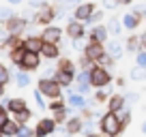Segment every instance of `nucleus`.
I'll list each match as a JSON object with an SVG mask.
<instances>
[{"mask_svg":"<svg viewBox=\"0 0 146 137\" xmlns=\"http://www.w3.org/2000/svg\"><path fill=\"white\" fill-rule=\"evenodd\" d=\"M54 79L62 88H67V86H73V84H75V73H69V71H60V68H56V71H54Z\"/></svg>","mask_w":146,"mask_h":137,"instance_id":"aec40b11","label":"nucleus"},{"mask_svg":"<svg viewBox=\"0 0 146 137\" xmlns=\"http://www.w3.org/2000/svg\"><path fill=\"white\" fill-rule=\"evenodd\" d=\"M28 22H30V19H26V15H13V17H11L9 22H5L2 26H5L11 34H24V30L28 28Z\"/></svg>","mask_w":146,"mask_h":137,"instance_id":"1a4fd4ad","label":"nucleus"},{"mask_svg":"<svg viewBox=\"0 0 146 137\" xmlns=\"http://www.w3.org/2000/svg\"><path fill=\"white\" fill-rule=\"evenodd\" d=\"M32 96H35V101H36V105H39V109H47V96L43 94L41 90H39V88H35V90H32Z\"/></svg>","mask_w":146,"mask_h":137,"instance_id":"2f4dec72","label":"nucleus"},{"mask_svg":"<svg viewBox=\"0 0 146 137\" xmlns=\"http://www.w3.org/2000/svg\"><path fill=\"white\" fill-rule=\"evenodd\" d=\"M52 116H54V120H56L58 124H64V122H67V118L71 116V109H69V107H62V109L52 111Z\"/></svg>","mask_w":146,"mask_h":137,"instance_id":"c85d7f7f","label":"nucleus"},{"mask_svg":"<svg viewBox=\"0 0 146 137\" xmlns=\"http://www.w3.org/2000/svg\"><path fill=\"white\" fill-rule=\"evenodd\" d=\"M88 41H97V43H108L110 41V30L105 24H92L90 30L86 34Z\"/></svg>","mask_w":146,"mask_h":137,"instance_id":"6e6552de","label":"nucleus"},{"mask_svg":"<svg viewBox=\"0 0 146 137\" xmlns=\"http://www.w3.org/2000/svg\"><path fill=\"white\" fill-rule=\"evenodd\" d=\"M75 84H90V68H78Z\"/></svg>","mask_w":146,"mask_h":137,"instance_id":"c756f323","label":"nucleus"},{"mask_svg":"<svg viewBox=\"0 0 146 137\" xmlns=\"http://www.w3.org/2000/svg\"><path fill=\"white\" fill-rule=\"evenodd\" d=\"M129 79H131V82H146V67L135 64V67L129 71Z\"/></svg>","mask_w":146,"mask_h":137,"instance_id":"5701e85b","label":"nucleus"},{"mask_svg":"<svg viewBox=\"0 0 146 137\" xmlns=\"http://www.w3.org/2000/svg\"><path fill=\"white\" fill-rule=\"evenodd\" d=\"M36 88H39L47 99H58V96H62V86H60L54 77H47V75H43V77L39 79Z\"/></svg>","mask_w":146,"mask_h":137,"instance_id":"20e7f679","label":"nucleus"},{"mask_svg":"<svg viewBox=\"0 0 146 137\" xmlns=\"http://www.w3.org/2000/svg\"><path fill=\"white\" fill-rule=\"evenodd\" d=\"M13 118L17 120L19 124H28V120L32 118V111H30V109H28V107H26V109H22V111H19V114H15Z\"/></svg>","mask_w":146,"mask_h":137,"instance_id":"72a5a7b5","label":"nucleus"},{"mask_svg":"<svg viewBox=\"0 0 146 137\" xmlns=\"http://www.w3.org/2000/svg\"><path fill=\"white\" fill-rule=\"evenodd\" d=\"M105 47H108V56H110L112 60H120V58L125 56V49H127V47H125V43L118 41V39H112Z\"/></svg>","mask_w":146,"mask_h":137,"instance_id":"2eb2a0df","label":"nucleus"},{"mask_svg":"<svg viewBox=\"0 0 146 137\" xmlns=\"http://www.w3.org/2000/svg\"><path fill=\"white\" fill-rule=\"evenodd\" d=\"M67 105L71 111H84L88 107V101H86V94H80V92H71L67 96Z\"/></svg>","mask_w":146,"mask_h":137,"instance_id":"4468645a","label":"nucleus"},{"mask_svg":"<svg viewBox=\"0 0 146 137\" xmlns=\"http://www.w3.org/2000/svg\"><path fill=\"white\" fill-rule=\"evenodd\" d=\"M0 82H2V84L11 82V71L7 68V64H2V62H0Z\"/></svg>","mask_w":146,"mask_h":137,"instance_id":"4c0bfd02","label":"nucleus"},{"mask_svg":"<svg viewBox=\"0 0 146 137\" xmlns=\"http://www.w3.org/2000/svg\"><path fill=\"white\" fill-rule=\"evenodd\" d=\"M41 56L45 60H58L60 58V43H47V41H43Z\"/></svg>","mask_w":146,"mask_h":137,"instance_id":"a211bd4d","label":"nucleus"},{"mask_svg":"<svg viewBox=\"0 0 146 137\" xmlns=\"http://www.w3.org/2000/svg\"><path fill=\"white\" fill-rule=\"evenodd\" d=\"M56 128H58V122L54 120V116H45L36 122L35 131H36V137H45V135H54Z\"/></svg>","mask_w":146,"mask_h":137,"instance_id":"0eeeda50","label":"nucleus"},{"mask_svg":"<svg viewBox=\"0 0 146 137\" xmlns=\"http://www.w3.org/2000/svg\"><path fill=\"white\" fill-rule=\"evenodd\" d=\"M15 15V11H13V7L11 5H0V24H5V22H9L11 17Z\"/></svg>","mask_w":146,"mask_h":137,"instance_id":"bb28decb","label":"nucleus"},{"mask_svg":"<svg viewBox=\"0 0 146 137\" xmlns=\"http://www.w3.org/2000/svg\"><path fill=\"white\" fill-rule=\"evenodd\" d=\"M108 92H105V88H97V94H95V101L97 103H105V101H108Z\"/></svg>","mask_w":146,"mask_h":137,"instance_id":"a19ab883","label":"nucleus"},{"mask_svg":"<svg viewBox=\"0 0 146 137\" xmlns=\"http://www.w3.org/2000/svg\"><path fill=\"white\" fill-rule=\"evenodd\" d=\"M36 137V131L35 128H30L28 124H19V131H17V137Z\"/></svg>","mask_w":146,"mask_h":137,"instance_id":"f704fd0d","label":"nucleus"},{"mask_svg":"<svg viewBox=\"0 0 146 137\" xmlns=\"http://www.w3.org/2000/svg\"><path fill=\"white\" fill-rule=\"evenodd\" d=\"M0 137H2V128H0Z\"/></svg>","mask_w":146,"mask_h":137,"instance_id":"603ef678","label":"nucleus"},{"mask_svg":"<svg viewBox=\"0 0 146 137\" xmlns=\"http://www.w3.org/2000/svg\"><path fill=\"white\" fill-rule=\"evenodd\" d=\"M120 22H123V28H125V30L133 32V30H137V28H140L142 17L135 13V11H131V13H125L123 17H120Z\"/></svg>","mask_w":146,"mask_h":137,"instance_id":"dca6fc26","label":"nucleus"},{"mask_svg":"<svg viewBox=\"0 0 146 137\" xmlns=\"http://www.w3.org/2000/svg\"><path fill=\"white\" fill-rule=\"evenodd\" d=\"M108 30H110V37H120V32L125 30V28H123V22H120V19H110Z\"/></svg>","mask_w":146,"mask_h":137,"instance_id":"a878e982","label":"nucleus"},{"mask_svg":"<svg viewBox=\"0 0 146 137\" xmlns=\"http://www.w3.org/2000/svg\"><path fill=\"white\" fill-rule=\"evenodd\" d=\"M144 49H146V41H144Z\"/></svg>","mask_w":146,"mask_h":137,"instance_id":"864d4df0","label":"nucleus"},{"mask_svg":"<svg viewBox=\"0 0 146 137\" xmlns=\"http://www.w3.org/2000/svg\"><path fill=\"white\" fill-rule=\"evenodd\" d=\"M123 107H127V103H125V94H110L108 96V101H105V109L120 111Z\"/></svg>","mask_w":146,"mask_h":137,"instance_id":"6ab92c4d","label":"nucleus"},{"mask_svg":"<svg viewBox=\"0 0 146 137\" xmlns=\"http://www.w3.org/2000/svg\"><path fill=\"white\" fill-rule=\"evenodd\" d=\"M69 2H71V5H80V2H82V0H69Z\"/></svg>","mask_w":146,"mask_h":137,"instance_id":"8fccbe9b","label":"nucleus"},{"mask_svg":"<svg viewBox=\"0 0 146 137\" xmlns=\"http://www.w3.org/2000/svg\"><path fill=\"white\" fill-rule=\"evenodd\" d=\"M24 47H13V49H9V60L15 64V67L19 68V64H22V60H24Z\"/></svg>","mask_w":146,"mask_h":137,"instance_id":"393cba45","label":"nucleus"},{"mask_svg":"<svg viewBox=\"0 0 146 137\" xmlns=\"http://www.w3.org/2000/svg\"><path fill=\"white\" fill-rule=\"evenodd\" d=\"M62 107H69V105H67V99H64V96H58V99H52L50 103H47V109H50V111L62 109Z\"/></svg>","mask_w":146,"mask_h":137,"instance_id":"7c9ffc66","label":"nucleus"},{"mask_svg":"<svg viewBox=\"0 0 146 137\" xmlns=\"http://www.w3.org/2000/svg\"><path fill=\"white\" fill-rule=\"evenodd\" d=\"M97 9V5L95 2H80V5H75V9H73V13H71V17H75V19H80V22H84L86 24L88 19H90V15H92V11Z\"/></svg>","mask_w":146,"mask_h":137,"instance_id":"f8f14e48","label":"nucleus"},{"mask_svg":"<svg viewBox=\"0 0 146 137\" xmlns=\"http://www.w3.org/2000/svg\"><path fill=\"white\" fill-rule=\"evenodd\" d=\"M125 128H123V124H120V120H118V114L116 111H110V109H105V114H101L99 116V133L101 135H120Z\"/></svg>","mask_w":146,"mask_h":137,"instance_id":"f257e3e1","label":"nucleus"},{"mask_svg":"<svg viewBox=\"0 0 146 137\" xmlns=\"http://www.w3.org/2000/svg\"><path fill=\"white\" fill-rule=\"evenodd\" d=\"M127 51H131V54H137V51L144 47V41H142V37L140 34H131V37L127 39Z\"/></svg>","mask_w":146,"mask_h":137,"instance_id":"4be33fe9","label":"nucleus"},{"mask_svg":"<svg viewBox=\"0 0 146 137\" xmlns=\"http://www.w3.org/2000/svg\"><path fill=\"white\" fill-rule=\"evenodd\" d=\"M41 39L43 41H47V43H60V39H62V34H64V30L60 26H54V24H47V26H43L41 28Z\"/></svg>","mask_w":146,"mask_h":137,"instance_id":"9b49d317","label":"nucleus"},{"mask_svg":"<svg viewBox=\"0 0 146 137\" xmlns=\"http://www.w3.org/2000/svg\"><path fill=\"white\" fill-rule=\"evenodd\" d=\"M52 5H56V7H60V5H67L69 0H50ZM69 5H71V2H69Z\"/></svg>","mask_w":146,"mask_h":137,"instance_id":"a18cd8bd","label":"nucleus"},{"mask_svg":"<svg viewBox=\"0 0 146 137\" xmlns=\"http://www.w3.org/2000/svg\"><path fill=\"white\" fill-rule=\"evenodd\" d=\"M60 71H69V73H78V67H75V62H73L71 58H64V56H60L58 58V67Z\"/></svg>","mask_w":146,"mask_h":137,"instance_id":"b1692460","label":"nucleus"},{"mask_svg":"<svg viewBox=\"0 0 146 137\" xmlns=\"http://www.w3.org/2000/svg\"><path fill=\"white\" fill-rule=\"evenodd\" d=\"M45 5H50V0H28V7H30L32 11L41 9V7H45Z\"/></svg>","mask_w":146,"mask_h":137,"instance_id":"ea45409f","label":"nucleus"},{"mask_svg":"<svg viewBox=\"0 0 146 137\" xmlns=\"http://www.w3.org/2000/svg\"><path fill=\"white\" fill-rule=\"evenodd\" d=\"M2 105L9 109L11 116L19 114L22 109H26V107H28V105H26V99H22V96H11V99H9V96H7V99L2 96Z\"/></svg>","mask_w":146,"mask_h":137,"instance_id":"ddd939ff","label":"nucleus"},{"mask_svg":"<svg viewBox=\"0 0 146 137\" xmlns=\"http://www.w3.org/2000/svg\"><path fill=\"white\" fill-rule=\"evenodd\" d=\"M22 47H24V49H28V51H41V47H43L41 34H24Z\"/></svg>","mask_w":146,"mask_h":137,"instance_id":"f3484780","label":"nucleus"},{"mask_svg":"<svg viewBox=\"0 0 146 137\" xmlns=\"http://www.w3.org/2000/svg\"><path fill=\"white\" fill-rule=\"evenodd\" d=\"M140 133H142V135H146V120L142 122V126H140Z\"/></svg>","mask_w":146,"mask_h":137,"instance_id":"09e8293b","label":"nucleus"},{"mask_svg":"<svg viewBox=\"0 0 146 137\" xmlns=\"http://www.w3.org/2000/svg\"><path fill=\"white\" fill-rule=\"evenodd\" d=\"M140 37H142V41H146V30H144V32H142Z\"/></svg>","mask_w":146,"mask_h":137,"instance_id":"3c124183","label":"nucleus"},{"mask_svg":"<svg viewBox=\"0 0 146 137\" xmlns=\"http://www.w3.org/2000/svg\"><path fill=\"white\" fill-rule=\"evenodd\" d=\"M95 64H97L95 60H92V58H88V56L82 51V56H80V68H92Z\"/></svg>","mask_w":146,"mask_h":137,"instance_id":"c9c22d12","label":"nucleus"},{"mask_svg":"<svg viewBox=\"0 0 146 137\" xmlns=\"http://www.w3.org/2000/svg\"><path fill=\"white\" fill-rule=\"evenodd\" d=\"M118 5H133V0H116Z\"/></svg>","mask_w":146,"mask_h":137,"instance_id":"de8ad7c7","label":"nucleus"},{"mask_svg":"<svg viewBox=\"0 0 146 137\" xmlns=\"http://www.w3.org/2000/svg\"><path fill=\"white\" fill-rule=\"evenodd\" d=\"M64 34H67L69 39H86V24L80 22V19L75 17H69L67 22V28H64Z\"/></svg>","mask_w":146,"mask_h":137,"instance_id":"39448f33","label":"nucleus"},{"mask_svg":"<svg viewBox=\"0 0 146 137\" xmlns=\"http://www.w3.org/2000/svg\"><path fill=\"white\" fill-rule=\"evenodd\" d=\"M84 124H86L84 116L78 114V111H71V116H69L67 122H64V133H67V135H80Z\"/></svg>","mask_w":146,"mask_h":137,"instance_id":"423d86ee","label":"nucleus"},{"mask_svg":"<svg viewBox=\"0 0 146 137\" xmlns=\"http://www.w3.org/2000/svg\"><path fill=\"white\" fill-rule=\"evenodd\" d=\"M5 88H7V84H2V82H0V99L5 96Z\"/></svg>","mask_w":146,"mask_h":137,"instance_id":"49530a36","label":"nucleus"},{"mask_svg":"<svg viewBox=\"0 0 146 137\" xmlns=\"http://www.w3.org/2000/svg\"><path fill=\"white\" fill-rule=\"evenodd\" d=\"M56 15H58V9H56V5H45L41 7V9L35 11V17H32V24H36V26H47V24H54Z\"/></svg>","mask_w":146,"mask_h":137,"instance_id":"7ed1b4c3","label":"nucleus"},{"mask_svg":"<svg viewBox=\"0 0 146 137\" xmlns=\"http://www.w3.org/2000/svg\"><path fill=\"white\" fill-rule=\"evenodd\" d=\"M140 101V92H127L125 94V103H127V107H133Z\"/></svg>","mask_w":146,"mask_h":137,"instance_id":"e433bc0d","label":"nucleus"},{"mask_svg":"<svg viewBox=\"0 0 146 137\" xmlns=\"http://www.w3.org/2000/svg\"><path fill=\"white\" fill-rule=\"evenodd\" d=\"M41 51H24V60H22V64H19V68H24V71H36V68L41 67Z\"/></svg>","mask_w":146,"mask_h":137,"instance_id":"9d476101","label":"nucleus"},{"mask_svg":"<svg viewBox=\"0 0 146 137\" xmlns=\"http://www.w3.org/2000/svg\"><path fill=\"white\" fill-rule=\"evenodd\" d=\"M135 64H140V67H146V49H144V47H142V49L135 54Z\"/></svg>","mask_w":146,"mask_h":137,"instance_id":"79ce46f5","label":"nucleus"},{"mask_svg":"<svg viewBox=\"0 0 146 137\" xmlns=\"http://www.w3.org/2000/svg\"><path fill=\"white\" fill-rule=\"evenodd\" d=\"M30 84H32L30 71H24V68H19L17 73H15V86H17L19 90H24V88H28Z\"/></svg>","mask_w":146,"mask_h":137,"instance_id":"412c9836","label":"nucleus"},{"mask_svg":"<svg viewBox=\"0 0 146 137\" xmlns=\"http://www.w3.org/2000/svg\"><path fill=\"white\" fill-rule=\"evenodd\" d=\"M103 17H105V13L101 9H95L92 11V15H90V19L86 22V26H92V24H101L103 22Z\"/></svg>","mask_w":146,"mask_h":137,"instance_id":"473e14b6","label":"nucleus"},{"mask_svg":"<svg viewBox=\"0 0 146 137\" xmlns=\"http://www.w3.org/2000/svg\"><path fill=\"white\" fill-rule=\"evenodd\" d=\"M80 135H95V126H92V122H86L82 128V133Z\"/></svg>","mask_w":146,"mask_h":137,"instance_id":"37998d69","label":"nucleus"},{"mask_svg":"<svg viewBox=\"0 0 146 137\" xmlns=\"http://www.w3.org/2000/svg\"><path fill=\"white\" fill-rule=\"evenodd\" d=\"M90 84L92 88H108L110 84H112V71H110V67H105V64H95V67L90 68Z\"/></svg>","mask_w":146,"mask_h":137,"instance_id":"f03ea898","label":"nucleus"},{"mask_svg":"<svg viewBox=\"0 0 146 137\" xmlns=\"http://www.w3.org/2000/svg\"><path fill=\"white\" fill-rule=\"evenodd\" d=\"M2 2H7V5H11V7H19L24 0H2Z\"/></svg>","mask_w":146,"mask_h":137,"instance_id":"c03bdc74","label":"nucleus"},{"mask_svg":"<svg viewBox=\"0 0 146 137\" xmlns=\"http://www.w3.org/2000/svg\"><path fill=\"white\" fill-rule=\"evenodd\" d=\"M17 131H19V122L15 118H11L9 122L2 126V135H17Z\"/></svg>","mask_w":146,"mask_h":137,"instance_id":"cd10ccee","label":"nucleus"},{"mask_svg":"<svg viewBox=\"0 0 146 137\" xmlns=\"http://www.w3.org/2000/svg\"><path fill=\"white\" fill-rule=\"evenodd\" d=\"M75 92H80V94H90L92 84H75Z\"/></svg>","mask_w":146,"mask_h":137,"instance_id":"58836bf2","label":"nucleus"}]
</instances>
